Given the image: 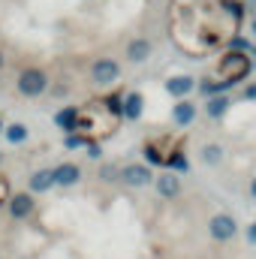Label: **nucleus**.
Here are the masks:
<instances>
[{
    "label": "nucleus",
    "instance_id": "423d86ee",
    "mask_svg": "<svg viewBox=\"0 0 256 259\" xmlns=\"http://www.w3.org/2000/svg\"><path fill=\"white\" fill-rule=\"evenodd\" d=\"M118 181L130 187V190H142V187H151L154 184V169L148 163H124L121 172H118Z\"/></svg>",
    "mask_w": 256,
    "mask_h": 259
},
{
    "label": "nucleus",
    "instance_id": "4be33fe9",
    "mask_svg": "<svg viewBox=\"0 0 256 259\" xmlns=\"http://www.w3.org/2000/svg\"><path fill=\"white\" fill-rule=\"evenodd\" d=\"M226 52H244V55H250V49H253V39L250 36H241V30L238 33H232L229 39H226V46H223Z\"/></svg>",
    "mask_w": 256,
    "mask_h": 259
},
{
    "label": "nucleus",
    "instance_id": "39448f33",
    "mask_svg": "<svg viewBox=\"0 0 256 259\" xmlns=\"http://www.w3.org/2000/svg\"><path fill=\"white\" fill-rule=\"evenodd\" d=\"M88 75H91V84L100 88V94H106V91L118 88V81H121V64H118L115 58H109V55L94 58V61H91V69H88Z\"/></svg>",
    "mask_w": 256,
    "mask_h": 259
},
{
    "label": "nucleus",
    "instance_id": "f3484780",
    "mask_svg": "<svg viewBox=\"0 0 256 259\" xmlns=\"http://www.w3.org/2000/svg\"><path fill=\"white\" fill-rule=\"evenodd\" d=\"M78 112H81V106H64V109H58L55 112V127L61 130V133H75V124H78Z\"/></svg>",
    "mask_w": 256,
    "mask_h": 259
},
{
    "label": "nucleus",
    "instance_id": "9d476101",
    "mask_svg": "<svg viewBox=\"0 0 256 259\" xmlns=\"http://www.w3.org/2000/svg\"><path fill=\"white\" fill-rule=\"evenodd\" d=\"M52 178H55V187H75L78 181H81V166L78 163H72V160H64V163H58V166H52Z\"/></svg>",
    "mask_w": 256,
    "mask_h": 259
},
{
    "label": "nucleus",
    "instance_id": "393cba45",
    "mask_svg": "<svg viewBox=\"0 0 256 259\" xmlns=\"http://www.w3.org/2000/svg\"><path fill=\"white\" fill-rule=\"evenodd\" d=\"M84 151H88V160H94V163L103 160V142H94V139H91V142L84 145Z\"/></svg>",
    "mask_w": 256,
    "mask_h": 259
},
{
    "label": "nucleus",
    "instance_id": "7ed1b4c3",
    "mask_svg": "<svg viewBox=\"0 0 256 259\" xmlns=\"http://www.w3.org/2000/svg\"><path fill=\"white\" fill-rule=\"evenodd\" d=\"M253 72V58L244 55V52H220L217 66H214V78H223V81H232L235 88Z\"/></svg>",
    "mask_w": 256,
    "mask_h": 259
},
{
    "label": "nucleus",
    "instance_id": "0eeeda50",
    "mask_svg": "<svg viewBox=\"0 0 256 259\" xmlns=\"http://www.w3.org/2000/svg\"><path fill=\"white\" fill-rule=\"evenodd\" d=\"M208 235H211L217 244H229V241L238 235V220H235L229 211H217V214H211V220H208Z\"/></svg>",
    "mask_w": 256,
    "mask_h": 259
},
{
    "label": "nucleus",
    "instance_id": "2f4dec72",
    "mask_svg": "<svg viewBox=\"0 0 256 259\" xmlns=\"http://www.w3.org/2000/svg\"><path fill=\"white\" fill-rule=\"evenodd\" d=\"M0 133H3V115H0Z\"/></svg>",
    "mask_w": 256,
    "mask_h": 259
},
{
    "label": "nucleus",
    "instance_id": "5701e85b",
    "mask_svg": "<svg viewBox=\"0 0 256 259\" xmlns=\"http://www.w3.org/2000/svg\"><path fill=\"white\" fill-rule=\"evenodd\" d=\"M118 172H121V166H118V163H103V166H100V172H97V178H100L103 184H112V181H118Z\"/></svg>",
    "mask_w": 256,
    "mask_h": 259
},
{
    "label": "nucleus",
    "instance_id": "20e7f679",
    "mask_svg": "<svg viewBox=\"0 0 256 259\" xmlns=\"http://www.w3.org/2000/svg\"><path fill=\"white\" fill-rule=\"evenodd\" d=\"M49 81L52 78H49V72L42 66H21L18 75H15V91L24 100H36V97H42L49 91Z\"/></svg>",
    "mask_w": 256,
    "mask_h": 259
},
{
    "label": "nucleus",
    "instance_id": "412c9836",
    "mask_svg": "<svg viewBox=\"0 0 256 259\" xmlns=\"http://www.w3.org/2000/svg\"><path fill=\"white\" fill-rule=\"evenodd\" d=\"M223 157H226V151H223V145H217V142H208V145H202V151H199V160H202L205 166H220Z\"/></svg>",
    "mask_w": 256,
    "mask_h": 259
},
{
    "label": "nucleus",
    "instance_id": "2eb2a0df",
    "mask_svg": "<svg viewBox=\"0 0 256 259\" xmlns=\"http://www.w3.org/2000/svg\"><path fill=\"white\" fill-rule=\"evenodd\" d=\"M52 187H55V178H52V166L30 172V178H27V193L42 196V193H49Z\"/></svg>",
    "mask_w": 256,
    "mask_h": 259
},
{
    "label": "nucleus",
    "instance_id": "72a5a7b5",
    "mask_svg": "<svg viewBox=\"0 0 256 259\" xmlns=\"http://www.w3.org/2000/svg\"><path fill=\"white\" fill-rule=\"evenodd\" d=\"M0 259H3V256H0Z\"/></svg>",
    "mask_w": 256,
    "mask_h": 259
},
{
    "label": "nucleus",
    "instance_id": "4468645a",
    "mask_svg": "<svg viewBox=\"0 0 256 259\" xmlns=\"http://www.w3.org/2000/svg\"><path fill=\"white\" fill-rule=\"evenodd\" d=\"M151 52H154V42L148 36H133L127 42V49H124V58H127V64L139 66L151 58Z\"/></svg>",
    "mask_w": 256,
    "mask_h": 259
},
{
    "label": "nucleus",
    "instance_id": "ddd939ff",
    "mask_svg": "<svg viewBox=\"0 0 256 259\" xmlns=\"http://www.w3.org/2000/svg\"><path fill=\"white\" fill-rule=\"evenodd\" d=\"M154 187H157V193L160 199H166V202H172V199H178L181 196V175H175V172H160V175H154Z\"/></svg>",
    "mask_w": 256,
    "mask_h": 259
},
{
    "label": "nucleus",
    "instance_id": "6ab92c4d",
    "mask_svg": "<svg viewBox=\"0 0 256 259\" xmlns=\"http://www.w3.org/2000/svg\"><path fill=\"white\" fill-rule=\"evenodd\" d=\"M3 139H6L12 148L27 145V142H30V130H27V124H21V121H12V124L3 127Z\"/></svg>",
    "mask_w": 256,
    "mask_h": 259
},
{
    "label": "nucleus",
    "instance_id": "c85d7f7f",
    "mask_svg": "<svg viewBox=\"0 0 256 259\" xmlns=\"http://www.w3.org/2000/svg\"><path fill=\"white\" fill-rule=\"evenodd\" d=\"M250 39L256 42V12H253V18H250Z\"/></svg>",
    "mask_w": 256,
    "mask_h": 259
},
{
    "label": "nucleus",
    "instance_id": "1a4fd4ad",
    "mask_svg": "<svg viewBox=\"0 0 256 259\" xmlns=\"http://www.w3.org/2000/svg\"><path fill=\"white\" fill-rule=\"evenodd\" d=\"M142 115H145V94L142 91H124V97H121V121L136 124V121H142Z\"/></svg>",
    "mask_w": 256,
    "mask_h": 259
},
{
    "label": "nucleus",
    "instance_id": "6e6552de",
    "mask_svg": "<svg viewBox=\"0 0 256 259\" xmlns=\"http://www.w3.org/2000/svg\"><path fill=\"white\" fill-rule=\"evenodd\" d=\"M6 211H9V217H12V220H27V217H33V211H36V196L27 193V190L9 193Z\"/></svg>",
    "mask_w": 256,
    "mask_h": 259
},
{
    "label": "nucleus",
    "instance_id": "aec40b11",
    "mask_svg": "<svg viewBox=\"0 0 256 259\" xmlns=\"http://www.w3.org/2000/svg\"><path fill=\"white\" fill-rule=\"evenodd\" d=\"M166 172H175V175H187L190 172V160H187V151L181 145L166 157Z\"/></svg>",
    "mask_w": 256,
    "mask_h": 259
},
{
    "label": "nucleus",
    "instance_id": "c756f323",
    "mask_svg": "<svg viewBox=\"0 0 256 259\" xmlns=\"http://www.w3.org/2000/svg\"><path fill=\"white\" fill-rule=\"evenodd\" d=\"M250 199H253V202H256V175H253V178H250Z\"/></svg>",
    "mask_w": 256,
    "mask_h": 259
},
{
    "label": "nucleus",
    "instance_id": "f257e3e1",
    "mask_svg": "<svg viewBox=\"0 0 256 259\" xmlns=\"http://www.w3.org/2000/svg\"><path fill=\"white\" fill-rule=\"evenodd\" d=\"M169 30L184 55L202 61L214 49H223L226 39L241 30V24L223 12L220 0H172Z\"/></svg>",
    "mask_w": 256,
    "mask_h": 259
},
{
    "label": "nucleus",
    "instance_id": "9b49d317",
    "mask_svg": "<svg viewBox=\"0 0 256 259\" xmlns=\"http://www.w3.org/2000/svg\"><path fill=\"white\" fill-rule=\"evenodd\" d=\"M163 88H166V94H169L172 100H187L193 91H196V75H187V72L169 75V78L163 81Z\"/></svg>",
    "mask_w": 256,
    "mask_h": 259
},
{
    "label": "nucleus",
    "instance_id": "b1692460",
    "mask_svg": "<svg viewBox=\"0 0 256 259\" xmlns=\"http://www.w3.org/2000/svg\"><path fill=\"white\" fill-rule=\"evenodd\" d=\"M88 142H91V139H88V136H81V133H66V136H64V148H66V151H81Z\"/></svg>",
    "mask_w": 256,
    "mask_h": 259
},
{
    "label": "nucleus",
    "instance_id": "cd10ccee",
    "mask_svg": "<svg viewBox=\"0 0 256 259\" xmlns=\"http://www.w3.org/2000/svg\"><path fill=\"white\" fill-rule=\"evenodd\" d=\"M244 238H247V244H256V220L247 226V232H244Z\"/></svg>",
    "mask_w": 256,
    "mask_h": 259
},
{
    "label": "nucleus",
    "instance_id": "f03ea898",
    "mask_svg": "<svg viewBox=\"0 0 256 259\" xmlns=\"http://www.w3.org/2000/svg\"><path fill=\"white\" fill-rule=\"evenodd\" d=\"M118 124H121V118H118L103 100H97V103L81 106L75 133H81V136H88V139H94V142H103V139H109V136L118 130Z\"/></svg>",
    "mask_w": 256,
    "mask_h": 259
},
{
    "label": "nucleus",
    "instance_id": "7c9ffc66",
    "mask_svg": "<svg viewBox=\"0 0 256 259\" xmlns=\"http://www.w3.org/2000/svg\"><path fill=\"white\" fill-rule=\"evenodd\" d=\"M3 66H6V55H3V49H0V72H3Z\"/></svg>",
    "mask_w": 256,
    "mask_h": 259
},
{
    "label": "nucleus",
    "instance_id": "a878e982",
    "mask_svg": "<svg viewBox=\"0 0 256 259\" xmlns=\"http://www.w3.org/2000/svg\"><path fill=\"white\" fill-rule=\"evenodd\" d=\"M9 193H12V190H9V181L0 175V211H3V205L9 202Z\"/></svg>",
    "mask_w": 256,
    "mask_h": 259
},
{
    "label": "nucleus",
    "instance_id": "473e14b6",
    "mask_svg": "<svg viewBox=\"0 0 256 259\" xmlns=\"http://www.w3.org/2000/svg\"><path fill=\"white\" fill-rule=\"evenodd\" d=\"M253 69H256V64H253Z\"/></svg>",
    "mask_w": 256,
    "mask_h": 259
},
{
    "label": "nucleus",
    "instance_id": "dca6fc26",
    "mask_svg": "<svg viewBox=\"0 0 256 259\" xmlns=\"http://www.w3.org/2000/svg\"><path fill=\"white\" fill-rule=\"evenodd\" d=\"M235 84L232 81H223V78H196V94H202L205 100L208 97H220V94H229Z\"/></svg>",
    "mask_w": 256,
    "mask_h": 259
},
{
    "label": "nucleus",
    "instance_id": "bb28decb",
    "mask_svg": "<svg viewBox=\"0 0 256 259\" xmlns=\"http://www.w3.org/2000/svg\"><path fill=\"white\" fill-rule=\"evenodd\" d=\"M241 100H247V103H256V81L244 84V91H241Z\"/></svg>",
    "mask_w": 256,
    "mask_h": 259
},
{
    "label": "nucleus",
    "instance_id": "f8f14e48",
    "mask_svg": "<svg viewBox=\"0 0 256 259\" xmlns=\"http://www.w3.org/2000/svg\"><path fill=\"white\" fill-rule=\"evenodd\" d=\"M196 118H199V106L193 103L190 97L187 100H175V106H172V124L178 130H187L196 124Z\"/></svg>",
    "mask_w": 256,
    "mask_h": 259
},
{
    "label": "nucleus",
    "instance_id": "a211bd4d",
    "mask_svg": "<svg viewBox=\"0 0 256 259\" xmlns=\"http://www.w3.org/2000/svg\"><path fill=\"white\" fill-rule=\"evenodd\" d=\"M202 106H205V115H208L211 121H220V118H226L232 100H229V94H220V97H208Z\"/></svg>",
    "mask_w": 256,
    "mask_h": 259
}]
</instances>
